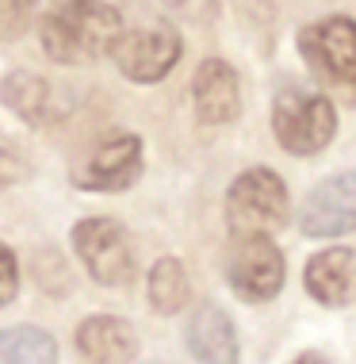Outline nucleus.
Masks as SVG:
<instances>
[{
    "instance_id": "14",
    "label": "nucleus",
    "mask_w": 356,
    "mask_h": 364,
    "mask_svg": "<svg viewBox=\"0 0 356 364\" xmlns=\"http://www.w3.org/2000/svg\"><path fill=\"white\" fill-rule=\"evenodd\" d=\"M77 349L88 364H126L138 353V338L131 322L115 314H92L77 326Z\"/></svg>"
},
{
    "instance_id": "5",
    "label": "nucleus",
    "mask_w": 356,
    "mask_h": 364,
    "mask_svg": "<svg viewBox=\"0 0 356 364\" xmlns=\"http://www.w3.org/2000/svg\"><path fill=\"white\" fill-rule=\"evenodd\" d=\"M73 250L85 261L88 277L104 288H126L134 280V250L126 242L123 223L92 215L73 226Z\"/></svg>"
},
{
    "instance_id": "4",
    "label": "nucleus",
    "mask_w": 356,
    "mask_h": 364,
    "mask_svg": "<svg viewBox=\"0 0 356 364\" xmlns=\"http://www.w3.org/2000/svg\"><path fill=\"white\" fill-rule=\"evenodd\" d=\"M288 219V184L269 165L237 173L226 188V226L234 242L242 238H269L276 226Z\"/></svg>"
},
{
    "instance_id": "1",
    "label": "nucleus",
    "mask_w": 356,
    "mask_h": 364,
    "mask_svg": "<svg viewBox=\"0 0 356 364\" xmlns=\"http://www.w3.org/2000/svg\"><path fill=\"white\" fill-rule=\"evenodd\" d=\"M126 35L119 8L104 0H54L38 19V38L50 62L58 65H92L104 54H115Z\"/></svg>"
},
{
    "instance_id": "19",
    "label": "nucleus",
    "mask_w": 356,
    "mask_h": 364,
    "mask_svg": "<svg viewBox=\"0 0 356 364\" xmlns=\"http://www.w3.org/2000/svg\"><path fill=\"white\" fill-rule=\"evenodd\" d=\"M19 291V264H16V253L8 250L4 242H0V307H8V303L16 299Z\"/></svg>"
},
{
    "instance_id": "3",
    "label": "nucleus",
    "mask_w": 356,
    "mask_h": 364,
    "mask_svg": "<svg viewBox=\"0 0 356 364\" xmlns=\"http://www.w3.org/2000/svg\"><path fill=\"white\" fill-rule=\"evenodd\" d=\"M272 134L280 150L295 157H314L338 134V104L314 85L288 81L272 96Z\"/></svg>"
},
{
    "instance_id": "7",
    "label": "nucleus",
    "mask_w": 356,
    "mask_h": 364,
    "mask_svg": "<svg viewBox=\"0 0 356 364\" xmlns=\"http://www.w3.org/2000/svg\"><path fill=\"white\" fill-rule=\"evenodd\" d=\"M138 176H142V139L134 131H107L77 161L73 184L85 192H123Z\"/></svg>"
},
{
    "instance_id": "11",
    "label": "nucleus",
    "mask_w": 356,
    "mask_h": 364,
    "mask_svg": "<svg viewBox=\"0 0 356 364\" xmlns=\"http://www.w3.org/2000/svg\"><path fill=\"white\" fill-rule=\"evenodd\" d=\"M306 295L322 307H349L356 299V250L349 245H330L314 253L303 269Z\"/></svg>"
},
{
    "instance_id": "2",
    "label": "nucleus",
    "mask_w": 356,
    "mask_h": 364,
    "mask_svg": "<svg viewBox=\"0 0 356 364\" xmlns=\"http://www.w3.org/2000/svg\"><path fill=\"white\" fill-rule=\"evenodd\" d=\"M299 58L318 77L330 100H345L356 107V19L352 16H322L299 27Z\"/></svg>"
},
{
    "instance_id": "20",
    "label": "nucleus",
    "mask_w": 356,
    "mask_h": 364,
    "mask_svg": "<svg viewBox=\"0 0 356 364\" xmlns=\"http://www.w3.org/2000/svg\"><path fill=\"white\" fill-rule=\"evenodd\" d=\"M291 364H333V360L322 357V353H303V357H295Z\"/></svg>"
},
{
    "instance_id": "15",
    "label": "nucleus",
    "mask_w": 356,
    "mask_h": 364,
    "mask_svg": "<svg viewBox=\"0 0 356 364\" xmlns=\"http://www.w3.org/2000/svg\"><path fill=\"white\" fill-rule=\"evenodd\" d=\"M192 299V280L180 257H161L150 269V307L157 314H176Z\"/></svg>"
},
{
    "instance_id": "13",
    "label": "nucleus",
    "mask_w": 356,
    "mask_h": 364,
    "mask_svg": "<svg viewBox=\"0 0 356 364\" xmlns=\"http://www.w3.org/2000/svg\"><path fill=\"white\" fill-rule=\"evenodd\" d=\"M184 341L200 364H237V330L230 314L215 303L195 307L192 322L184 330Z\"/></svg>"
},
{
    "instance_id": "18",
    "label": "nucleus",
    "mask_w": 356,
    "mask_h": 364,
    "mask_svg": "<svg viewBox=\"0 0 356 364\" xmlns=\"http://www.w3.org/2000/svg\"><path fill=\"white\" fill-rule=\"evenodd\" d=\"M161 4L169 16L188 19V23H211L222 12V0H161Z\"/></svg>"
},
{
    "instance_id": "6",
    "label": "nucleus",
    "mask_w": 356,
    "mask_h": 364,
    "mask_svg": "<svg viewBox=\"0 0 356 364\" xmlns=\"http://www.w3.org/2000/svg\"><path fill=\"white\" fill-rule=\"evenodd\" d=\"M184 43L176 35V27L169 19H153V23L131 27L115 46V65L126 81L134 85H157L173 73V65L180 62Z\"/></svg>"
},
{
    "instance_id": "12",
    "label": "nucleus",
    "mask_w": 356,
    "mask_h": 364,
    "mask_svg": "<svg viewBox=\"0 0 356 364\" xmlns=\"http://www.w3.org/2000/svg\"><path fill=\"white\" fill-rule=\"evenodd\" d=\"M0 100L12 107L19 119L38 123V127L73 112V96H65L62 88L38 73H8V81L0 85Z\"/></svg>"
},
{
    "instance_id": "16",
    "label": "nucleus",
    "mask_w": 356,
    "mask_h": 364,
    "mask_svg": "<svg viewBox=\"0 0 356 364\" xmlns=\"http://www.w3.org/2000/svg\"><path fill=\"white\" fill-rule=\"evenodd\" d=\"M0 360L4 364H58V346L38 326L0 330Z\"/></svg>"
},
{
    "instance_id": "8",
    "label": "nucleus",
    "mask_w": 356,
    "mask_h": 364,
    "mask_svg": "<svg viewBox=\"0 0 356 364\" xmlns=\"http://www.w3.org/2000/svg\"><path fill=\"white\" fill-rule=\"evenodd\" d=\"M288 280V261L272 238H242L234 242L226 261V284L242 303H269L280 295Z\"/></svg>"
},
{
    "instance_id": "17",
    "label": "nucleus",
    "mask_w": 356,
    "mask_h": 364,
    "mask_svg": "<svg viewBox=\"0 0 356 364\" xmlns=\"http://www.w3.org/2000/svg\"><path fill=\"white\" fill-rule=\"evenodd\" d=\"M35 0H0V38H19L31 23Z\"/></svg>"
},
{
    "instance_id": "9",
    "label": "nucleus",
    "mask_w": 356,
    "mask_h": 364,
    "mask_svg": "<svg viewBox=\"0 0 356 364\" xmlns=\"http://www.w3.org/2000/svg\"><path fill=\"white\" fill-rule=\"evenodd\" d=\"M352 230H356V169L322 176L299 208V234H306V238H341V234Z\"/></svg>"
},
{
    "instance_id": "10",
    "label": "nucleus",
    "mask_w": 356,
    "mask_h": 364,
    "mask_svg": "<svg viewBox=\"0 0 356 364\" xmlns=\"http://www.w3.org/2000/svg\"><path fill=\"white\" fill-rule=\"evenodd\" d=\"M192 104H195L200 123L207 127L234 123L237 112H242V85H237L234 65L222 62V58L200 62V70L192 77Z\"/></svg>"
}]
</instances>
